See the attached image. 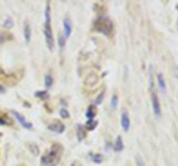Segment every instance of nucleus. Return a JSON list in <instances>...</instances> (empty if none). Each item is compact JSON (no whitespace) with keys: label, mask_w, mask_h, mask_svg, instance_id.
<instances>
[{"label":"nucleus","mask_w":178,"mask_h":166,"mask_svg":"<svg viewBox=\"0 0 178 166\" xmlns=\"http://www.w3.org/2000/svg\"><path fill=\"white\" fill-rule=\"evenodd\" d=\"M62 147L60 144H54V147L49 150L48 153L42 156V165L43 166H56L58 162L61 160Z\"/></svg>","instance_id":"f257e3e1"},{"label":"nucleus","mask_w":178,"mask_h":166,"mask_svg":"<svg viewBox=\"0 0 178 166\" xmlns=\"http://www.w3.org/2000/svg\"><path fill=\"white\" fill-rule=\"evenodd\" d=\"M45 37L49 51H54V36H52V27H51V5L46 3L45 7Z\"/></svg>","instance_id":"f03ea898"},{"label":"nucleus","mask_w":178,"mask_h":166,"mask_svg":"<svg viewBox=\"0 0 178 166\" xmlns=\"http://www.w3.org/2000/svg\"><path fill=\"white\" fill-rule=\"evenodd\" d=\"M94 30L100 31L101 34L107 36V37H110L113 34V22H111V20H110L109 16H100L95 21V24H94Z\"/></svg>","instance_id":"7ed1b4c3"},{"label":"nucleus","mask_w":178,"mask_h":166,"mask_svg":"<svg viewBox=\"0 0 178 166\" xmlns=\"http://www.w3.org/2000/svg\"><path fill=\"white\" fill-rule=\"evenodd\" d=\"M153 79L150 77V89H151V104H153V111L156 114V117H160V104H159V96L154 92V86H153Z\"/></svg>","instance_id":"20e7f679"},{"label":"nucleus","mask_w":178,"mask_h":166,"mask_svg":"<svg viewBox=\"0 0 178 166\" xmlns=\"http://www.w3.org/2000/svg\"><path fill=\"white\" fill-rule=\"evenodd\" d=\"M11 113H12V116H14L15 119L18 120V122H20V123H21V125H22L24 128H25V129H31V128H33V125H31L30 122H27V119H25L22 114H20L18 111H15V110H14V111H11Z\"/></svg>","instance_id":"39448f33"},{"label":"nucleus","mask_w":178,"mask_h":166,"mask_svg":"<svg viewBox=\"0 0 178 166\" xmlns=\"http://www.w3.org/2000/svg\"><path fill=\"white\" fill-rule=\"evenodd\" d=\"M120 123H122V128H123L125 132H128L131 128V123H129V114H128L126 110L122 111V122H120Z\"/></svg>","instance_id":"423d86ee"},{"label":"nucleus","mask_w":178,"mask_h":166,"mask_svg":"<svg viewBox=\"0 0 178 166\" xmlns=\"http://www.w3.org/2000/svg\"><path fill=\"white\" fill-rule=\"evenodd\" d=\"M49 131H54V132L56 133H62L64 132V129H65V126H64V123H61V122H54V123H51L48 126Z\"/></svg>","instance_id":"0eeeda50"},{"label":"nucleus","mask_w":178,"mask_h":166,"mask_svg":"<svg viewBox=\"0 0 178 166\" xmlns=\"http://www.w3.org/2000/svg\"><path fill=\"white\" fill-rule=\"evenodd\" d=\"M64 31H65L64 36H65V39H67L70 34H71V22H70L69 16H65V18H64Z\"/></svg>","instance_id":"6e6552de"},{"label":"nucleus","mask_w":178,"mask_h":166,"mask_svg":"<svg viewBox=\"0 0 178 166\" xmlns=\"http://www.w3.org/2000/svg\"><path fill=\"white\" fill-rule=\"evenodd\" d=\"M158 83H159V89L160 92H166V85H165V79H163V74L158 73Z\"/></svg>","instance_id":"1a4fd4ad"},{"label":"nucleus","mask_w":178,"mask_h":166,"mask_svg":"<svg viewBox=\"0 0 178 166\" xmlns=\"http://www.w3.org/2000/svg\"><path fill=\"white\" fill-rule=\"evenodd\" d=\"M86 128L82 126V125H77V140L79 141H82L83 138H85V135H86Z\"/></svg>","instance_id":"9d476101"},{"label":"nucleus","mask_w":178,"mask_h":166,"mask_svg":"<svg viewBox=\"0 0 178 166\" xmlns=\"http://www.w3.org/2000/svg\"><path fill=\"white\" fill-rule=\"evenodd\" d=\"M114 151H122L123 150V142H122V137H117L116 142H114Z\"/></svg>","instance_id":"9b49d317"},{"label":"nucleus","mask_w":178,"mask_h":166,"mask_svg":"<svg viewBox=\"0 0 178 166\" xmlns=\"http://www.w3.org/2000/svg\"><path fill=\"white\" fill-rule=\"evenodd\" d=\"M24 37H25V42H30V39H31V30H30V24L28 22H25V27H24Z\"/></svg>","instance_id":"f8f14e48"},{"label":"nucleus","mask_w":178,"mask_h":166,"mask_svg":"<svg viewBox=\"0 0 178 166\" xmlns=\"http://www.w3.org/2000/svg\"><path fill=\"white\" fill-rule=\"evenodd\" d=\"M86 117H88V120H94V117H95V107L91 105L88 108V111H86Z\"/></svg>","instance_id":"ddd939ff"},{"label":"nucleus","mask_w":178,"mask_h":166,"mask_svg":"<svg viewBox=\"0 0 178 166\" xmlns=\"http://www.w3.org/2000/svg\"><path fill=\"white\" fill-rule=\"evenodd\" d=\"M65 36H64V34H60V36H58V43H60V51H64V47H65Z\"/></svg>","instance_id":"4468645a"},{"label":"nucleus","mask_w":178,"mask_h":166,"mask_svg":"<svg viewBox=\"0 0 178 166\" xmlns=\"http://www.w3.org/2000/svg\"><path fill=\"white\" fill-rule=\"evenodd\" d=\"M45 85H46V87H51L52 86V85H54V80H52V76H51V74H46V76H45Z\"/></svg>","instance_id":"2eb2a0df"},{"label":"nucleus","mask_w":178,"mask_h":166,"mask_svg":"<svg viewBox=\"0 0 178 166\" xmlns=\"http://www.w3.org/2000/svg\"><path fill=\"white\" fill-rule=\"evenodd\" d=\"M91 157H92V160H94L95 163H101V162L104 160L101 154H91Z\"/></svg>","instance_id":"dca6fc26"},{"label":"nucleus","mask_w":178,"mask_h":166,"mask_svg":"<svg viewBox=\"0 0 178 166\" xmlns=\"http://www.w3.org/2000/svg\"><path fill=\"white\" fill-rule=\"evenodd\" d=\"M95 126H96L95 120H88V123H86V129H95Z\"/></svg>","instance_id":"f3484780"},{"label":"nucleus","mask_w":178,"mask_h":166,"mask_svg":"<svg viewBox=\"0 0 178 166\" xmlns=\"http://www.w3.org/2000/svg\"><path fill=\"white\" fill-rule=\"evenodd\" d=\"M37 98H48V92H36Z\"/></svg>","instance_id":"a211bd4d"},{"label":"nucleus","mask_w":178,"mask_h":166,"mask_svg":"<svg viewBox=\"0 0 178 166\" xmlns=\"http://www.w3.org/2000/svg\"><path fill=\"white\" fill-rule=\"evenodd\" d=\"M135 162H137L138 166H144V162H143V159H141V156H140V154L135 157Z\"/></svg>","instance_id":"6ab92c4d"},{"label":"nucleus","mask_w":178,"mask_h":166,"mask_svg":"<svg viewBox=\"0 0 178 166\" xmlns=\"http://www.w3.org/2000/svg\"><path fill=\"white\" fill-rule=\"evenodd\" d=\"M111 107H113V108H116L117 107V96L116 95H113V98H111Z\"/></svg>","instance_id":"aec40b11"},{"label":"nucleus","mask_w":178,"mask_h":166,"mask_svg":"<svg viewBox=\"0 0 178 166\" xmlns=\"http://www.w3.org/2000/svg\"><path fill=\"white\" fill-rule=\"evenodd\" d=\"M12 24H14V22H12V18H7V20L5 21V27H12Z\"/></svg>","instance_id":"412c9836"},{"label":"nucleus","mask_w":178,"mask_h":166,"mask_svg":"<svg viewBox=\"0 0 178 166\" xmlns=\"http://www.w3.org/2000/svg\"><path fill=\"white\" fill-rule=\"evenodd\" d=\"M60 113H61V116L62 117H69L70 114H69V111H67V110H64V108H62L61 111H60Z\"/></svg>","instance_id":"4be33fe9"},{"label":"nucleus","mask_w":178,"mask_h":166,"mask_svg":"<svg viewBox=\"0 0 178 166\" xmlns=\"http://www.w3.org/2000/svg\"><path fill=\"white\" fill-rule=\"evenodd\" d=\"M104 100V92L101 93V95H100V96H98V100H96V104H100V102H101V101Z\"/></svg>","instance_id":"5701e85b"},{"label":"nucleus","mask_w":178,"mask_h":166,"mask_svg":"<svg viewBox=\"0 0 178 166\" xmlns=\"http://www.w3.org/2000/svg\"><path fill=\"white\" fill-rule=\"evenodd\" d=\"M71 166H80V163H73Z\"/></svg>","instance_id":"b1692460"},{"label":"nucleus","mask_w":178,"mask_h":166,"mask_svg":"<svg viewBox=\"0 0 178 166\" xmlns=\"http://www.w3.org/2000/svg\"><path fill=\"white\" fill-rule=\"evenodd\" d=\"M2 42H3V36H0V43H2Z\"/></svg>","instance_id":"393cba45"}]
</instances>
